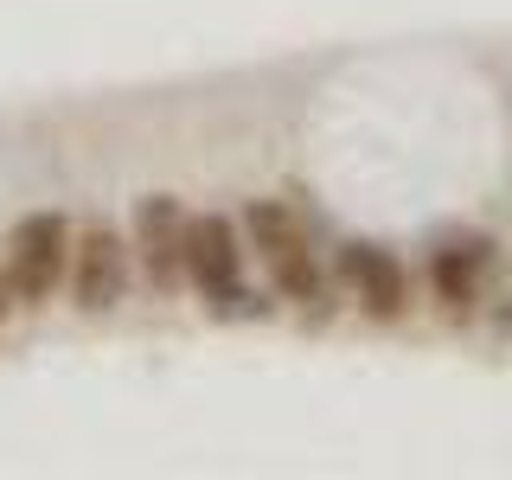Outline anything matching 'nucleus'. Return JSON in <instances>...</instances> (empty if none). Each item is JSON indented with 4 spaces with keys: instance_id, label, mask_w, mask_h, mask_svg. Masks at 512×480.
Returning <instances> with one entry per match:
<instances>
[{
    "instance_id": "obj_6",
    "label": "nucleus",
    "mask_w": 512,
    "mask_h": 480,
    "mask_svg": "<svg viewBox=\"0 0 512 480\" xmlns=\"http://www.w3.org/2000/svg\"><path fill=\"white\" fill-rule=\"evenodd\" d=\"M340 269H346L352 295H359V308L372 314V320H397V314H404V269H397V256H391V250L346 244Z\"/></svg>"
},
{
    "instance_id": "obj_1",
    "label": "nucleus",
    "mask_w": 512,
    "mask_h": 480,
    "mask_svg": "<svg viewBox=\"0 0 512 480\" xmlns=\"http://www.w3.org/2000/svg\"><path fill=\"white\" fill-rule=\"evenodd\" d=\"M244 231H250L256 256H263L269 282H276L288 301H308V308H314V301L327 295V288H320V263H314V250H308V237H301V224H295L288 205L256 199L244 212Z\"/></svg>"
},
{
    "instance_id": "obj_8",
    "label": "nucleus",
    "mask_w": 512,
    "mask_h": 480,
    "mask_svg": "<svg viewBox=\"0 0 512 480\" xmlns=\"http://www.w3.org/2000/svg\"><path fill=\"white\" fill-rule=\"evenodd\" d=\"M7 301H13V288H7V276H0V320H7Z\"/></svg>"
},
{
    "instance_id": "obj_5",
    "label": "nucleus",
    "mask_w": 512,
    "mask_h": 480,
    "mask_svg": "<svg viewBox=\"0 0 512 480\" xmlns=\"http://www.w3.org/2000/svg\"><path fill=\"white\" fill-rule=\"evenodd\" d=\"M135 237H141V263H148L154 288H173V282L186 276V212L167 199V192L141 199V212H135Z\"/></svg>"
},
{
    "instance_id": "obj_2",
    "label": "nucleus",
    "mask_w": 512,
    "mask_h": 480,
    "mask_svg": "<svg viewBox=\"0 0 512 480\" xmlns=\"http://www.w3.org/2000/svg\"><path fill=\"white\" fill-rule=\"evenodd\" d=\"M186 282L212 301V314H231L244 295V250H237V231L231 218L218 212H199L186 218Z\"/></svg>"
},
{
    "instance_id": "obj_4",
    "label": "nucleus",
    "mask_w": 512,
    "mask_h": 480,
    "mask_svg": "<svg viewBox=\"0 0 512 480\" xmlns=\"http://www.w3.org/2000/svg\"><path fill=\"white\" fill-rule=\"evenodd\" d=\"M71 288H77V308L84 314H109L128 288V256H122V237L116 231H84L77 244V269H71Z\"/></svg>"
},
{
    "instance_id": "obj_7",
    "label": "nucleus",
    "mask_w": 512,
    "mask_h": 480,
    "mask_svg": "<svg viewBox=\"0 0 512 480\" xmlns=\"http://www.w3.org/2000/svg\"><path fill=\"white\" fill-rule=\"evenodd\" d=\"M429 276H436L442 301L468 308V301L480 295V282H487V244H448L436 263H429Z\"/></svg>"
},
{
    "instance_id": "obj_3",
    "label": "nucleus",
    "mask_w": 512,
    "mask_h": 480,
    "mask_svg": "<svg viewBox=\"0 0 512 480\" xmlns=\"http://www.w3.org/2000/svg\"><path fill=\"white\" fill-rule=\"evenodd\" d=\"M64 250H71V224L58 212H32L13 224L7 244V288L13 301H45L64 282Z\"/></svg>"
}]
</instances>
